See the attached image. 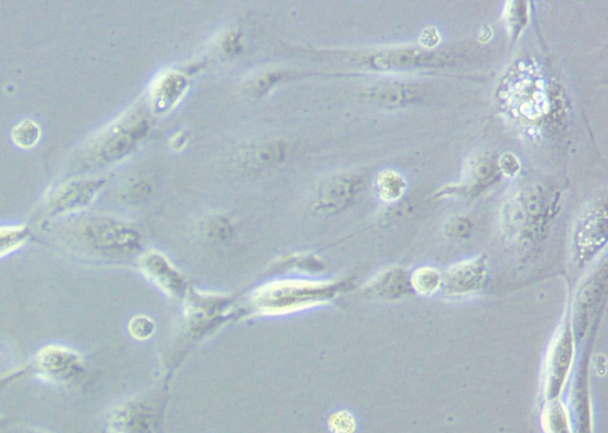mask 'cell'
Here are the masks:
<instances>
[{
	"label": "cell",
	"instance_id": "ffe728a7",
	"mask_svg": "<svg viewBox=\"0 0 608 433\" xmlns=\"http://www.w3.org/2000/svg\"><path fill=\"white\" fill-rule=\"evenodd\" d=\"M413 293L422 297H434L442 291L443 274L434 267L417 268L410 275Z\"/></svg>",
	"mask_w": 608,
	"mask_h": 433
},
{
	"label": "cell",
	"instance_id": "7a4b0ae2",
	"mask_svg": "<svg viewBox=\"0 0 608 433\" xmlns=\"http://www.w3.org/2000/svg\"><path fill=\"white\" fill-rule=\"evenodd\" d=\"M350 287L349 280H275L255 288L248 298L247 309L254 316L290 315L327 305Z\"/></svg>",
	"mask_w": 608,
	"mask_h": 433
},
{
	"label": "cell",
	"instance_id": "8992f818",
	"mask_svg": "<svg viewBox=\"0 0 608 433\" xmlns=\"http://www.w3.org/2000/svg\"><path fill=\"white\" fill-rule=\"evenodd\" d=\"M160 406L154 399L135 397L122 401L106 416L109 433H155Z\"/></svg>",
	"mask_w": 608,
	"mask_h": 433
},
{
	"label": "cell",
	"instance_id": "9a60e30c",
	"mask_svg": "<svg viewBox=\"0 0 608 433\" xmlns=\"http://www.w3.org/2000/svg\"><path fill=\"white\" fill-rule=\"evenodd\" d=\"M588 392V365L587 361H582L578 373L575 375L572 394H570L578 433L591 432V410H589Z\"/></svg>",
	"mask_w": 608,
	"mask_h": 433
},
{
	"label": "cell",
	"instance_id": "277c9868",
	"mask_svg": "<svg viewBox=\"0 0 608 433\" xmlns=\"http://www.w3.org/2000/svg\"><path fill=\"white\" fill-rule=\"evenodd\" d=\"M31 370L48 384L72 386L85 375V361L79 351L62 344H48L37 351Z\"/></svg>",
	"mask_w": 608,
	"mask_h": 433
},
{
	"label": "cell",
	"instance_id": "2e32d148",
	"mask_svg": "<svg viewBox=\"0 0 608 433\" xmlns=\"http://www.w3.org/2000/svg\"><path fill=\"white\" fill-rule=\"evenodd\" d=\"M498 165L487 155L478 156L469 162L465 184L459 186L466 194H478L491 185L498 175Z\"/></svg>",
	"mask_w": 608,
	"mask_h": 433
},
{
	"label": "cell",
	"instance_id": "484cf974",
	"mask_svg": "<svg viewBox=\"0 0 608 433\" xmlns=\"http://www.w3.org/2000/svg\"><path fill=\"white\" fill-rule=\"evenodd\" d=\"M328 426L331 433H354L357 428L355 417L348 411L332 413Z\"/></svg>",
	"mask_w": 608,
	"mask_h": 433
},
{
	"label": "cell",
	"instance_id": "603a6c76",
	"mask_svg": "<svg viewBox=\"0 0 608 433\" xmlns=\"http://www.w3.org/2000/svg\"><path fill=\"white\" fill-rule=\"evenodd\" d=\"M543 425L548 433H570L568 414L559 400L549 401L545 407Z\"/></svg>",
	"mask_w": 608,
	"mask_h": 433
},
{
	"label": "cell",
	"instance_id": "f1b7e54d",
	"mask_svg": "<svg viewBox=\"0 0 608 433\" xmlns=\"http://www.w3.org/2000/svg\"><path fill=\"white\" fill-rule=\"evenodd\" d=\"M470 229H472V224H470L467 218L454 217L447 223V234L450 237H466Z\"/></svg>",
	"mask_w": 608,
	"mask_h": 433
},
{
	"label": "cell",
	"instance_id": "d6986e66",
	"mask_svg": "<svg viewBox=\"0 0 608 433\" xmlns=\"http://www.w3.org/2000/svg\"><path fill=\"white\" fill-rule=\"evenodd\" d=\"M186 91V78L180 73H169L156 83L153 103L156 111H167Z\"/></svg>",
	"mask_w": 608,
	"mask_h": 433
},
{
	"label": "cell",
	"instance_id": "cb8c5ba5",
	"mask_svg": "<svg viewBox=\"0 0 608 433\" xmlns=\"http://www.w3.org/2000/svg\"><path fill=\"white\" fill-rule=\"evenodd\" d=\"M11 136L17 147L30 149L39 143L41 128L39 124L31 121V119H25V121L16 125Z\"/></svg>",
	"mask_w": 608,
	"mask_h": 433
},
{
	"label": "cell",
	"instance_id": "ba28073f",
	"mask_svg": "<svg viewBox=\"0 0 608 433\" xmlns=\"http://www.w3.org/2000/svg\"><path fill=\"white\" fill-rule=\"evenodd\" d=\"M230 300L217 294L188 290L185 294V323L193 336H204L230 316Z\"/></svg>",
	"mask_w": 608,
	"mask_h": 433
},
{
	"label": "cell",
	"instance_id": "52a82bcc",
	"mask_svg": "<svg viewBox=\"0 0 608 433\" xmlns=\"http://www.w3.org/2000/svg\"><path fill=\"white\" fill-rule=\"evenodd\" d=\"M542 193L534 190L519 194L505 210V229L513 238L524 242L534 238L543 228L548 210Z\"/></svg>",
	"mask_w": 608,
	"mask_h": 433
},
{
	"label": "cell",
	"instance_id": "6da1fadb",
	"mask_svg": "<svg viewBox=\"0 0 608 433\" xmlns=\"http://www.w3.org/2000/svg\"><path fill=\"white\" fill-rule=\"evenodd\" d=\"M68 248L104 261L129 259L141 247V236L130 224L110 216L90 215L68 222L60 231Z\"/></svg>",
	"mask_w": 608,
	"mask_h": 433
},
{
	"label": "cell",
	"instance_id": "d4e9b609",
	"mask_svg": "<svg viewBox=\"0 0 608 433\" xmlns=\"http://www.w3.org/2000/svg\"><path fill=\"white\" fill-rule=\"evenodd\" d=\"M128 330L137 341H146L155 332V322L146 315L135 316L130 319Z\"/></svg>",
	"mask_w": 608,
	"mask_h": 433
},
{
	"label": "cell",
	"instance_id": "e0dca14e",
	"mask_svg": "<svg viewBox=\"0 0 608 433\" xmlns=\"http://www.w3.org/2000/svg\"><path fill=\"white\" fill-rule=\"evenodd\" d=\"M359 186V181L353 177H342L332 181L324 187L321 197H319V209L327 212L342 209L354 197Z\"/></svg>",
	"mask_w": 608,
	"mask_h": 433
},
{
	"label": "cell",
	"instance_id": "7c38bea8",
	"mask_svg": "<svg viewBox=\"0 0 608 433\" xmlns=\"http://www.w3.org/2000/svg\"><path fill=\"white\" fill-rule=\"evenodd\" d=\"M139 265L142 274L168 298L185 297L188 291L186 278L168 257L158 251H149L141 257Z\"/></svg>",
	"mask_w": 608,
	"mask_h": 433
},
{
	"label": "cell",
	"instance_id": "83f0119b",
	"mask_svg": "<svg viewBox=\"0 0 608 433\" xmlns=\"http://www.w3.org/2000/svg\"><path fill=\"white\" fill-rule=\"evenodd\" d=\"M30 372H33V370H31V365H24L0 375V393L4 392L5 389H8L10 386L16 384L18 380L25 378V376H27Z\"/></svg>",
	"mask_w": 608,
	"mask_h": 433
},
{
	"label": "cell",
	"instance_id": "4dcf8cb0",
	"mask_svg": "<svg viewBox=\"0 0 608 433\" xmlns=\"http://www.w3.org/2000/svg\"><path fill=\"white\" fill-rule=\"evenodd\" d=\"M499 171L503 172L509 177L516 175L520 169V163L515 155L506 154L498 162Z\"/></svg>",
	"mask_w": 608,
	"mask_h": 433
},
{
	"label": "cell",
	"instance_id": "8fae6325",
	"mask_svg": "<svg viewBox=\"0 0 608 433\" xmlns=\"http://www.w3.org/2000/svg\"><path fill=\"white\" fill-rule=\"evenodd\" d=\"M607 287V267L599 268L581 286L573 304L570 324L575 337L585 336L589 318L598 310L601 299L605 297Z\"/></svg>",
	"mask_w": 608,
	"mask_h": 433
},
{
	"label": "cell",
	"instance_id": "4316f807",
	"mask_svg": "<svg viewBox=\"0 0 608 433\" xmlns=\"http://www.w3.org/2000/svg\"><path fill=\"white\" fill-rule=\"evenodd\" d=\"M406 90L401 89L399 86H386L376 90L374 98L378 102L386 105H399L405 100Z\"/></svg>",
	"mask_w": 608,
	"mask_h": 433
},
{
	"label": "cell",
	"instance_id": "3957f363",
	"mask_svg": "<svg viewBox=\"0 0 608 433\" xmlns=\"http://www.w3.org/2000/svg\"><path fill=\"white\" fill-rule=\"evenodd\" d=\"M148 123L140 115H128L118 119L90 143V159L98 163H110L122 159L136 143L147 134Z\"/></svg>",
	"mask_w": 608,
	"mask_h": 433
},
{
	"label": "cell",
	"instance_id": "30bf717a",
	"mask_svg": "<svg viewBox=\"0 0 608 433\" xmlns=\"http://www.w3.org/2000/svg\"><path fill=\"white\" fill-rule=\"evenodd\" d=\"M102 187L99 181L77 180L56 187L49 194L46 210L50 216L61 217L71 215L89 206Z\"/></svg>",
	"mask_w": 608,
	"mask_h": 433
},
{
	"label": "cell",
	"instance_id": "1f68e13d",
	"mask_svg": "<svg viewBox=\"0 0 608 433\" xmlns=\"http://www.w3.org/2000/svg\"><path fill=\"white\" fill-rule=\"evenodd\" d=\"M40 433V432H39Z\"/></svg>",
	"mask_w": 608,
	"mask_h": 433
},
{
	"label": "cell",
	"instance_id": "5bb4252c",
	"mask_svg": "<svg viewBox=\"0 0 608 433\" xmlns=\"http://www.w3.org/2000/svg\"><path fill=\"white\" fill-rule=\"evenodd\" d=\"M362 292L368 298L385 301L403 300L413 294L410 275L401 268H388L375 275Z\"/></svg>",
	"mask_w": 608,
	"mask_h": 433
},
{
	"label": "cell",
	"instance_id": "f546056e",
	"mask_svg": "<svg viewBox=\"0 0 608 433\" xmlns=\"http://www.w3.org/2000/svg\"><path fill=\"white\" fill-rule=\"evenodd\" d=\"M230 224L223 218H215L208 225V236L212 240H225L230 235Z\"/></svg>",
	"mask_w": 608,
	"mask_h": 433
},
{
	"label": "cell",
	"instance_id": "4fadbf2b",
	"mask_svg": "<svg viewBox=\"0 0 608 433\" xmlns=\"http://www.w3.org/2000/svg\"><path fill=\"white\" fill-rule=\"evenodd\" d=\"M607 238L606 205L595 206L582 216L575 231V250L581 263L592 260Z\"/></svg>",
	"mask_w": 608,
	"mask_h": 433
},
{
	"label": "cell",
	"instance_id": "44dd1931",
	"mask_svg": "<svg viewBox=\"0 0 608 433\" xmlns=\"http://www.w3.org/2000/svg\"><path fill=\"white\" fill-rule=\"evenodd\" d=\"M376 190L379 196L386 203L397 202L406 191V181L403 175L393 169H386L376 178Z\"/></svg>",
	"mask_w": 608,
	"mask_h": 433
},
{
	"label": "cell",
	"instance_id": "7402d4cb",
	"mask_svg": "<svg viewBox=\"0 0 608 433\" xmlns=\"http://www.w3.org/2000/svg\"><path fill=\"white\" fill-rule=\"evenodd\" d=\"M31 231L27 225L0 227V259L22 248L29 241Z\"/></svg>",
	"mask_w": 608,
	"mask_h": 433
},
{
	"label": "cell",
	"instance_id": "9c48e42d",
	"mask_svg": "<svg viewBox=\"0 0 608 433\" xmlns=\"http://www.w3.org/2000/svg\"><path fill=\"white\" fill-rule=\"evenodd\" d=\"M490 272L485 257L456 263L443 274L442 293L449 299L474 297L484 291Z\"/></svg>",
	"mask_w": 608,
	"mask_h": 433
},
{
	"label": "cell",
	"instance_id": "ac0fdd59",
	"mask_svg": "<svg viewBox=\"0 0 608 433\" xmlns=\"http://www.w3.org/2000/svg\"><path fill=\"white\" fill-rule=\"evenodd\" d=\"M430 52L415 48L388 50L376 56L374 64L382 69H405L430 64Z\"/></svg>",
	"mask_w": 608,
	"mask_h": 433
},
{
	"label": "cell",
	"instance_id": "5b68a950",
	"mask_svg": "<svg viewBox=\"0 0 608 433\" xmlns=\"http://www.w3.org/2000/svg\"><path fill=\"white\" fill-rule=\"evenodd\" d=\"M575 356V336L570 320H563L555 332L545 357L544 394L548 401L559 400L564 385L572 374Z\"/></svg>",
	"mask_w": 608,
	"mask_h": 433
}]
</instances>
